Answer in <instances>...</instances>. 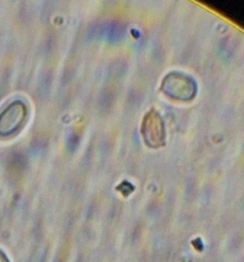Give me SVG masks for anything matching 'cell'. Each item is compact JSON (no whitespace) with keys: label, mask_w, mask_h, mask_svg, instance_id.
<instances>
[{"label":"cell","mask_w":244,"mask_h":262,"mask_svg":"<svg viewBox=\"0 0 244 262\" xmlns=\"http://www.w3.org/2000/svg\"><path fill=\"white\" fill-rule=\"evenodd\" d=\"M163 92L171 98L188 100L194 97L196 85L191 78L180 73L168 75L163 80Z\"/></svg>","instance_id":"1"},{"label":"cell","mask_w":244,"mask_h":262,"mask_svg":"<svg viewBox=\"0 0 244 262\" xmlns=\"http://www.w3.org/2000/svg\"><path fill=\"white\" fill-rule=\"evenodd\" d=\"M27 107L20 100L12 102L0 114V136L13 134L24 123Z\"/></svg>","instance_id":"2"},{"label":"cell","mask_w":244,"mask_h":262,"mask_svg":"<svg viewBox=\"0 0 244 262\" xmlns=\"http://www.w3.org/2000/svg\"><path fill=\"white\" fill-rule=\"evenodd\" d=\"M123 27L121 25L116 24V23H110L105 27L103 34L105 38L111 42H116L121 39L123 36Z\"/></svg>","instance_id":"3"},{"label":"cell","mask_w":244,"mask_h":262,"mask_svg":"<svg viewBox=\"0 0 244 262\" xmlns=\"http://www.w3.org/2000/svg\"><path fill=\"white\" fill-rule=\"evenodd\" d=\"M0 262H10L6 254L0 249Z\"/></svg>","instance_id":"4"}]
</instances>
